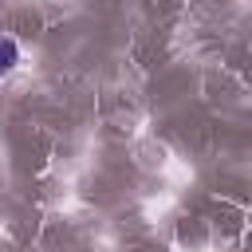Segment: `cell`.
<instances>
[{
  "label": "cell",
  "mask_w": 252,
  "mask_h": 252,
  "mask_svg": "<svg viewBox=\"0 0 252 252\" xmlns=\"http://www.w3.org/2000/svg\"><path fill=\"white\" fill-rule=\"evenodd\" d=\"M16 63H20V47H16V39H12V35H0V75H8Z\"/></svg>",
  "instance_id": "cell-1"
}]
</instances>
